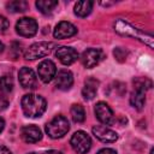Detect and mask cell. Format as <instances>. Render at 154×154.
<instances>
[{
  "label": "cell",
  "mask_w": 154,
  "mask_h": 154,
  "mask_svg": "<svg viewBox=\"0 0 154 154\" xmlns=\"http://www.w3.org/2000/svg\"><path fill=\"white\" fill-rule=\"evenodd\" d=\"M47 108L46 100L37 94H26L22 99V109L29 118L41 117Z\"/></svg>",
  "instance_id": "cell-1"
},
{
  "label": "cell",
  "mask_w": 154,
  "mask_h": 154,
  "mask_svg": "<svg viewBox=\"0 0 154 154\" xmlns=\"http://www.w3.org/2000/svg\"><path fill=\"white\" fill-rule=\"evenodd\" d=\"M69 130L70 123L64 116H57L46 124V132L51 138H60L65 136Z\"/></svg>",
  "instance_id": "cell-2"
},
{
  "label": "cell",
  "mask_w": 154,
  "mask_h": 154,
  "mask_svg": "<svg viewBox=\"0 0 154 154\" xmlns=\"http://www.w3.org/2000/svg\"><path fill=\"white\" fill-rule=\"evenodd\" d=\"M53 48H55L54 42H47V41L36 42L26 48V51L24 52V58L26 60H35L38 58H43L47 57L53 51Z\"/></svg>",
  "instance_id": "cell-3"
},
{
  "label": "cell",
  "mask_w": 154,
  "mask_h": 154,
  "mask_svg": "<svg viewBox=\"0 0 154 154\" xmlns=\"http://www.w3.org/2000/svg\"><path fill=\"white\" fill-rule=\"evenodd\" d=\"M72 149L77 154H87L91 148V140L89 135L82 130L76 131L70 140Z\"/></svg>",
  "instance_id": "cell-4"
},
{
  "label": "cell",
  "mask_w": 154,
  "mask_h": 154,
  "mask_svg": "<svg viewBox=\"0 0 154 154\" xmlns=\"http://www.w3.org/2000/svg\"><path fill=\"white\" fill-rule=\"evenodd\" d=\"M16 31L23 37H31L37 32V23L34 18L23 17L16 24Z\"/></svg>",
  "instance_id": "cell-5"
},
{
  "label": "cell",
  "mask_w": 154,
  "mask_h": 154,
  "mask_svg": "<svg viewBox=\"0 0 154 154\" xmlns=\"http://www.w3.org/2000/svg\"><path fill=\"white\" fill-rule=\"evenodd\" d=\"M102 59H103V52L97 48H89L84 51L81 55L82 64L88 69L95 67Z\"/></svg>",
  "instance_id": "cell-6"
},
{
  "label": "cell",
  "mask_w": 154,
  "mask_h": 154,
  "mask_svg": "<svg viewBox=\"0 0 154 154\" xmlns=\"http://www.w3.org/2000/svg\"><path fill=\"white\" fill-rule=\"evenodd\" d=\"M95 116L96 118L99 119V122H101L102 124L105 125H111L114 123V116H113V112L111 109V107L106 103V102H97L95 105Z\"/></svg>",
  "instance_id": "cell-7"
},
{
  "label": "cell",
  "mask_w": 154,
  "mask_h": 154,
  "mask_svg": "<svg viewBox=\"0 0 154 154\" xmlns=\"http://www.w3.org/2000/svg\"><path fill=\"white\" fill-rule=\"evenodd\" d=\"M37 73H38V77H40V79L42 82H45V83L51 82L55 77V75H57L55 64L52 60H43V61H41L38 67H37Z\"/></svg>",
  "instance_id": "cell-8"
},
{
  "label": "cell",
  "mask_w": 154,
  "mask_h": 154,
  "mask_svg": "<svg viewBox=\"0 0 154 154\" xmlns=\"http://www.w3.org/2000/svg\"><path fill=\"white\" fill-rule=\"evenodd\" d=\"M55 57L59 59V61L63 65H71V64H73L78 59V53L72 47L61 46V47H58L57 48Z\"/></svg>",
  "instance_id": "cell-9"
},
{
  "label": "cell",
  "mask_w": 154,
  "mask_h": 154,
  "mask_svg": "<svg viewBox=\"0 0 154 154\" xmlns=\"http://www.w3.org/2000/svg\"><path fill=\"white\" fill-rule=\"evenodd\" d=\"M19 83L25 89H34L37 85V78L35 72L29 67H22L18 73Z\"/></svg>",
  "instance_id": "cell-10"
},
{
  "label": "cell",
  "mask_w": 154,
  "mask_h": 154,
  "mask_svg": "<svg viewBox=\"0 0 154 154\" xmlns=\"http://www.w3.org/2000/svg\"><path fill=\"white\" fill-rule=\"evenodd\" d=\"M93 135L101 142L105 143H112L116 142L118 138V135L116 131L111 130L109 128H106L103 125H96L93 128Z\"/></svg>",
  "instance_id": "cell-11"
},
{
  "label": "cell",
  "mask_w": 154,
  "mask_h": 154,
  "mask_svg": "<svg viewBox=\"0 0 154 154\" xmlns=\"http://www.w3.org/2000/svg\"><path fill=\"white\" fill-rule=\"evenodd\" d=\"M114 28H116V31L122 34V35H126V36H132L135 38H138L141 40L142 42H146V35L142 34L140 30H137L136 28L131 26L130 24L123 22V20H118L116 24H114Z\"/></svg>",
  "instance_id": "cell-12"
},
{
  "label": "cell",
  "mask_w": 154,
  "mask_h": 154,
  "mask_svg": "<svg viewBox=\"0 0 154 154\" xmlns=\"http://www.w3.org/2000/svg\"><path fill=\"white\" fill-rule=\"evenodd\" d=\"M76 32H77V28L73 24H71L70 22L63 20L57 24L53 35L55 38H67L76 35Z\"/></svg>",
  "instance_id": "cell-13"
},
{
  "label": "cell",
  "mask_w": 154,
  "mask_h": 154,
  "mask_svg": "<svg viewBox=\"0 0 154 154\" xmlns=\"http://www.w3.org/2000/svg\"><path fill=\"white\" fill-rule=\"evenodd\" d=\"M73 84V75L69 70H61L55 75V85L60 90H69Z\"/></svg>",
  "instance_id": "cell-14"
},
{
  "label": "cell",
  "mask_w": 154,
  "mask_h": 154,
  "mask_svg": "<svg viewBox=\"0 0 154 154\" xmlns=\"http://www.w3.org/2000/svg\"><path fill=\"white\" fill-rule=\"evenodd\" d=\"M20 136L26 143H36L42 138V132L35 125H26L22 129Z\"/></svg>",
  "instance_id": "cell-15"
},
{
  "label": "cell",
  "mask_w": 154,
  "mask_h": 154,
  "mask_svg": "<svg viewBox=\"0 0 154 154\" xmlns=\"http://www.w3.org/2000/svg\"><path fill=\"white\" fill-rule=\"evenodd\" d=\"M97 85H99V82L95 79V78H88L84 83V87L82 89V95L85 100H93L94 96L96 95V91H97Z\"/></svg>",
  "instance_id": "cell-16"
},
{
  "label": "cell",
  "mask_w": 154,
  "mask_h": 154,
  "mask_svg": "<svg viewBox=\"0 0 154 154\" xmlns=\"http://www.w3.org/2000/svg\"><path fill=\"white\" fill-rule=\"evenodd\" d=\"M130 103L136 109H142L146 103V90L141 88H135L134 93L130 96Z\"/></svg>",
  "instance_id": "cell-17"
},
{
  "label": "cell",
  "mask_w": 154,
  "mask_h": 154,
  "mask_svg": "<svg viewBox=\"0 0 154 154\" xmlns=\"http://www.w3.org/2000/svg\"><path fill=\"white\" fill-rule=\"evenodd\" d=\"M93 5H94V2H93V1H89V0L78 1V2L75 5V13H76L78 17H87V16L91 12Z\"/></svg>",
  "instance_id": "cell-18"
},
{
  "label": "cell",
  "mask_w": 154,
  "mask_h": 154,
  "mask_svg": "<svg viewBox=\"0 0 154 154\" xmlns=\"http://www.w3.org/2000/svg\"><path fill=\"white\" fill-rule=\"evenodd\" d=\"M35 5L40 12H42L43 14H49L58 6V1H55V0H38V1H36Z\"/></svg>",
  "instance_id": "cell-19"
},
{
  "label": "cell",
  "mask_w": 154,
  "mask_h": 154,
  "mask_svg": "<svg viewBox=\"0 0 154 154\" xmlns=\"http://www.w3.org/2000/svg\"><path fill=\"white\" fill-rule=\"evenodd\" d=\"M70 112H71V117H72L73 122H76V123L84 122V119H85V112H84V108H83L82 105H78V103L72 105Z\"/></svg>",
  "instance_id": "cell-20"
},
{
  "label": "cell",
  "mask_w": 154,
  "mask_h": 154,
  "mask_svg": "<svg viewBox=\"0 0 154 154\" xmlns=\"http://www.w3.org/2000/svg\"><path fill=\"white\" fill-rule=\"evenodd\" d=\"M6 8L10 12H24L28 10V2L24 0H14V1H10L6 4Z\"/></svg>",
  "instance_id": "cell-21"
},
{
  "label": "cell",
  "mask_w": 154,
  "mask_h": 154,
  "mask_svg": "<svg viewBox=\"0 0 154 154\" xmlns=\"http://www.w3.org/2000/svg\"><path fill=\"white\" fill-rule=\"evenodd\" d=\"M13 89V79L8 75H4L0 77V90L2 93H10Z\"/></svg>",
  "instance_id": "cell-22"
},
{
  "label": "cell",
  "mask_w": 154,
  "mask_h": 154,
  "mask_svg": "<svg viewBox=\"0 0 154 154\" xmlns=\"http://www.w3.org/2000/svg\"><path fill=\"white\" fill-rule=\"evenodd\" d=\"M113 54H114V57H116V59L118 60V61H124L125 59H126V51L125 49H123L122 47H118V48H116L114 51H113Z\"/></svg>",
  "instance_id": "cell-23"
},
{
  "label": "cell",
  "mask_w": 154,
  "mask_h": 154,
  "mask_svg": "<svg viewBox=\"0 0 154 154\" xmlns=\"http://www.w3.org/2000/svg\"><path fill=\"white\" fill-rule=\"evenodd\" d=\"M10 23L7 20L6 17H4L2 14H0V31H5L7 28H8Z\"/></svg>",
  "instance_id": "cell-24"
},
{
  "label": "cell",
  "mask_w": 154,
  "mask_h": 154,
  "mask_svg": "<svg viewBox=\"0 0 154 154\" xmlns=\"http://www.w3.org/2000/svg\"><path fill=\"white\" fill-rule=\"evenodd\" d=\"M7 106H8V100H7V97L4 96V95H0V111L6 109Z\"/></svg>",
  "instance_id": "cell-25"
},
{
  "label": "cell",
  "mask_w": 154,
  "mask_h": 154,
  "mask_svg": "<svg viewBox=\"0 0 154 154\" xmlns=\"http://www.w3.org/2000/svg\"><path fill=\"white\" fill-rule=\"evenodd\" d=\"M96 154H117V152L114 149H112V148H102Z\"/></svg>",
  "instance_id": "cell-26"
},
{
  "label": "cell",
  "mask_w": 154,
  "mask_h": 154,
  "mask_svg": "<svg viewBox=\"0 0 154 154\" xmlns=\"http://www.w3.org/2000/svg\"><path fill=\"white\" fill-rule=\"evenodd\" d=\"M0 154H12V153L10 152L8 148H6L4 146H0Z\"/></svg>",
  "instance_id": "cell-27"
},
{
  "label": "cell",
  "mask_w": 154,
  "mask_h": 154,
  "mask_svg": "<svg viewBox=\"0 0 154 154\" xmlns=\"http://www.w3.org/2000/svg\"><path fill=\"white\" fill-rule=\"evenodd\" d=\"M43 154H63L60 150H55V149H52V150H47Z\"/></svg>",
  "instance_id": "cell-28"
},
{
  "label": "cell",
  "mask_w": 154,
  "mask_h": 154,
  "mask_svg": "<svg viewBox=\"0 0 154 154\" xmlns=\"http://www.w3.org/2000/svg\"><path fill=\"white\" fill-rule=\"evenodd\" d=\"M4 128H5V122H4V119L0 117V132L4 130Z\"/></svg>",
  "instance_id": "cell-29"
},
{
  "label": "cell",
  "mask_w": 154,
  "mask_h": 154,
  "mask_svg": "<svg viewBox=\"0 0 154 154\" xmlns=\"http://www.w3.org/2000/svg\"><path fill=\"white\" fill-rule=\"evenodd\" d=\"M2 51H4V43H2L1 41H0V53H1Z\"/></svg>",
  "instance_id": "cell-30"
},
{
  "label": "cell",
  "mask_w": 154,
  "mask_h": 154,
  "mask_svg": "<svg viewBox=\"0 0 154 154\" xmlns=\"http://www.w3.org/2000/svg\"><path fill=\"white\" fill-rule=\"evenodd\" d=\"M28 154H36V153H28Z\"/></svg>",
  "instance_id": "cell-31"
}]
</instances>
